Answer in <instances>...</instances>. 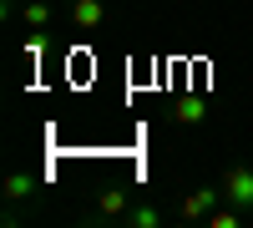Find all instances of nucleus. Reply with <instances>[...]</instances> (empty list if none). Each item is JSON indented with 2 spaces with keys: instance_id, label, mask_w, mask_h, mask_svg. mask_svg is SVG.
Returning <instances> with one entry per match:
<instances>
[{
  "instance_id": "nucleus-1",
  "label": "nucleus",
  "mask_w": 253,
  "mask_h": 228,
  "mask_svg": "<svg viewBox=\"0 0 253 228\" xmlns=\"http://www.w3.org/2000/svg\"><path fill=\"white\" fill-rule=\"evenodd\" d=\"M218 188H223V203H238L243 213H253V162H233Z\"/></svg>"
},
{
  "instance_id": "nucleus-2",
  "label": "nucleus",
  "mask_w": 253,
  "mask_h": 228,
  "mask_svg": "<svg viewBox=\"0 0 253 228\" xmlns=\"http://www.w3.org/2000/svg\"><path fill=\"white\" fill-rule=\"evenodd\" d=\"M223 203V188H198V193H187L182 198V223H198V218H208Z\"/></svg>"
},
{
  "instance_id": "nucleus-3",
  "label": "nucleus",
  "mask_w": 253,
  "mask_h": 228,
  "mask_svg": "<svg viewBox=\"0 0 253 228\" xmlns=\"http://www.w3.org/2000/svg\"><path fill=\"white\" fill-rule=\"evenodd\" d=\"M101 20H107L101 0H71V26L76 31H101Z\"/></svg>"
},
{
  "instance_id": "nucleus-4",
  "label": "nucleus",
  "mask_w": 253,
  "mask_h": 228,
  "mask_svg": "<svg viewBox=\"0 0 253 228\" xmlns=\"http://www.w3.org/2000/svg\"><path fill=\"white\" fill-rule=\"evenodd\" d=\"M36 188L41 182L26 173V168H15V173H5V182H0V193H5V203H26V198H36Z\"/></svg>"
},
{
  "instance_id": "nucleus-5",
  "label": "nucleus",
  "mask_w": 253,
  "mask_h": 228,
  "mask_svg": "<svg viewBox=\"0 0 253 228\" xmlns=\"http://www.w3.org/2000/svg\"><path fill=\"white\" fill-rule=\"evenodd\" d=\"M96 213H101V218H126V188L112 182V188L96 198Z\"/></svg>"
},
{
  "instance_id": "nucleus-6",
  "label": "nucleus",
  "mask_w": 253,
  "mask_h": 228,
  "mask_svg": "<svg viewBox=\"0 0 253 228\" xmlns=\"http://www.w3.org/2000/svg\"><path fill=\"white\" fill-rule=\"evenodd\" d=\"M126 223L132 228H157L162 213H157V203H137V208H126Z\"/></svg>"
},
{
  "instance_id": "nucleus-7",
  "label": "nucleus",
  "mask_w": 253,
  "mask_h": 228,
  "mask_svg": "<svg viewBox=\"0 0 253 228\" xmlns=\"http://www.w3.org/2000/svg\"><path fill=\"white\" fill-rule=\"evenodd\" d=\"M20 15H26L31 31H46V26H51V5H46V0H26V10H20Z\"/></svg>"
},
{
  "instance_id": "nucleus-8",
  "label": "nucleus",
  "mask_w": 253,
  "mask_h": 228,
  "mask_svg": "<svg viewBox=\"0 0 253 228\" xmlns=\"http://www.w3.org/2000/svg\"><path fill=\"white\" fill-rule=\"evenodd\" d=\"M208 223H213V228H238V223H243V208H238V203L213 208V213H208Z\"/></svg>"
},
{
  "instance_id": "nucleus-9",
  "label": "nucleus",
  "mask_w": 253,
  "mask_h": 228,
  "mask_svg": "<svg viewBox=\"0 0 253 228\" xmlns=\"http://www.w3.org/2000/svg\"><path fill=\"white\" fill-rule=\"evenodd\" d=\"M172 117H177V122H203V96H187Z\"/></svg>"
}]
</instances>
